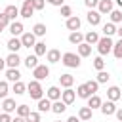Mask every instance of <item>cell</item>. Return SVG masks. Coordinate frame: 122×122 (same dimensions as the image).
<instances>
[{"mask_svg": "<svg viewBox=\"0 0 122 122\" xmlns=\"http://www.w3.org/2000/svg\"><path fill=\"white\" fill-rule=\"evenodd\" d=\"M46 59H48L50 63H59V61H61V51H59V50H50V51L46 53Z\"/></svg>", "mask_w": 122, "mask_h": 122, "instance_id": "obj_19", "label": "cell"}, {"mask_svg": "<svg viewBox=\"0 0 122 122\" xmlns=\"http://www.w3.org/2000/svg\"><path fill=\"white\" fill-rule=\"evenodd\" d=\"M101 103H103V101H101V97H99L97 93H93V95L88 99V107H90L92 111H93V109H101Z\"/></svg>", "mask_w": 122, "mask_h": 122, "instance_id": "obj_21", "label": "cell"}, {"mask_svg": "<svg viewBox=\"0 0 122 122\" xmlns=\"http://www.w3.org/2000/svg\"><path fill=\"white\" fill-rule=\"evenodd\" d=\"M6 78L10 80V82H19V78H21V72L17 71V69H8V72H6Z\"/></svg>", "mask_w": 122, "mask_h": 122, "instance_id": "obj_24", "label": "cell"}, {"mask_svg": "<svg viewBox=\"0 0 122 122\" xmlns=\"http://www.w3.org/2000/svg\"><path fill=\"white\" fill-rule=\"evenodd\" d=\"M116 32H118V36H120V38H122V25H120V27H118V29H116Z\"/></svg>", "mask_w": 122, "mask_h": 122, "instance_id": "obj_53", "label": "cell"}, {"mask_svg": "<svg viewBox=\"0 0 122 122\" xmlns=\"http://www.w3.org/2000/svg\"><path fill=\"white\" fill-rule=\"evenodd\" d=\"M27 122H42V120H40V112H34V111H32V112L27 116Z\"/></svg>", "mask_w": 122, "mask_h": 122, "instance_id": "obj_41", "label": "cell"}, {"mask_svg": "<svg viewBox=\"0 0 122 122\" xmlns=\"http://www.w3.org/2000/svg\"><path fill=\"white\" fill-rule=\"evenodd\" d=\"M0 122H11L10 114H8V112H0Z\"/></svg>", "mask_w": 122, "mask_h": 122, "instance_id": "obj_47", "label": "cell"}, {"mask_svg": "<svg viewBox=\"0 0 122 122\" xmlns=\"http://www.w3.org/2000/svg\"><path fill=\"white\" fill-rule=\"evenodd\" d=\"M97 11H99L101 15H103V13H111V11H112V0H99Z\"/></svg>", "mask_w": 122, "mask_h": 122, "instance_id": "obj_9", "label": "cell"}, {"mask_svg": "<svg viewBox=\"0 0 122 122\" xmlns=\"http://www.w3.org/2000/svg\"><path fill=\"white\" fill-rule=\"evenodd\" d=\"M2 30H4V27H2V25H0V32H2Z\"/></svg>", "mask_w": 122, "mask_h": 122, "instance_id": "obj_55", "label": "cell"}, {"mask_svg": "<svg viewBox=\"0 0 122 122\" xmlns=\"http://www.w3.org/2000/svg\"><path fill=\"white\" fill-rule=\"evenodd\" d=\"M32 11H34V8H32V0H25V2H23V8L19 10V15L25 17V19H29V17L32 15Z\"/></svg>", "mask_w": 122, "mask_h": 122, "instance_id": "obj_6", "label": "cell"}, {"mask_svg": "<svg viewBox=\"0 0 122 122\" xmlns=\"http://www.w3.org/2000/svg\"><path fill=\"white\" fill-rule=\"evenodd\" d=\"M57 122H59V120H57Z\"/></svg>", "mask_w": 122, "mask_h": 122, "instance_id": "obj_59", "label": "cell"}, {"mask_svg": "<svg viewBox=\"0 0 122 122\" xmlns=\"http://www.w3.org/2000/svg\"><path fill=\"white\" fill-rule=\"evenodd\" d=\"M25 65H27V69H29V71H30V69L34 71V69L38 67V55H29V57L25 59Z\"/></svg>", "mask_w": 122, "mask_h": 122, "instance_id": "obj_30", "label": "cell"}, {"mask_svg": "<svg viewBox=\"0 0 122 122\" xmlns=\"http://www.w3.org/2000/svg\"><path fill=\"white\" fill-rule=\"evenodd\" d=\"M61 15L67 17V19L72 17V10H71V6H63V8H61Z\"/></svg>", "mask_w": 122, "mask_h": 122, "instance_id": "obj_43", "label": "cell"}, {"mask_svg": "<svg viewBox=\"0 0 122 122\" xmlns=\"http://www.w3.org/2000/svg\"><path fill=\"white\" fill-rule=\"evenodd\" d=\"M61 90L57 88V86H51V88H48V99L50 101H59L61 99Z\"/></svg>", "mask_w": 122, "mask_h": 122, "instance_id": "obj_14", "label": "cell"}, {"mask_svg": "<svg viewBox=\"0 0 122 122\" xmlns=\"http://www.w3.org/2000/svg\"><path fill=\"white\" fill-rule=\"evenodd\" d=\"M11 122H27V118H23V116H15Z\"/></svg>", "mask_w": 122, "mask_h": 122, "instance_id": "obj_49", "label": "cell"}, {"mask_svg": "<svg viewBox=\"0 0 122 122\" xmlns=\"http://www.w3.org/2000/svg\"><path fill=\"white\" fill-rule=\"evenodd\" d=\"M122 21V11L120 10H112L111 11V23H120Z\"/></svg>", "mask_w": 122, "mask_h": 122, "instance_id": "obj_36", "label": "cell"}, {"mask_svg": "<svg viewBox=\"0 0 122 122\" xmlns=\"http://www.w3.org/2000/svg\"><path fill=\"white\" fill-rule=\"evenodd\" d=\"M44 4H46V0H32V8L34 10H44Z\"/></svg>", "mask_w": 122, "mask_h": 122, "instance_id": "obj_45", "label": "cell"}, {"mask_svg": "<svg viewBox=\"0 0 122 122\" xmlns=\"http://www.w3.org/2000/svg\"><path fill=\"white\" fill-rule=\"evenodd\" d=\"M25 90H27V86H25L21 80L13 84V93H15V95H23V93H25Z\"/></svg>", "mask_w": 122, "mask_h": 122, "instance_id": "obj_33", "label": "cell"}, {"mask_svg": "<svg viewBox=\"0 0 122 122\" xmlns=\"http://www.w3.org/2000/svg\"><path fill=\"white\" fill-rule=\"evenodd\" d=\"M84 42L90 44V46H92V44H97V42H99V34H97L95 30H90V32L84 34Z\"/></svg>", "mask_w": 122, "mask_h": 122, "instance_id": "obj_18", "label": "cell"}, {"mask_svg": "<svg viewBox=\"0 0 122 122\" xmlns=\"http://www.w3.org/2000/svg\"><path fill=\"white\" fill-rule=\"evenodd\" d=\"M27 92H29V95H30L32 99H36V101H40L42 95H44V90H42V86H40L38 80H30V82L27 84Z\"/></svg>", "mask_w": 122, "mask_h": 122, "instance_id": "obj_1", "label": "cell"}, {"mask_svg": "<svg viewBox=\"0 0 122 122\" xmlns=\"http://www.w3.org/2000/svg\"><path fill=\"white\" fill-rule=\"evenodd\" d=\"M46 2H50L51 6H57V8H63V2H65V0H46Z\"/></svg>", "mask_w": 122, "mask_h": 122, "instance_id": "obj_48", "label": "cell"}, {"mask_svg": "<svg viewBox=\"0 0 122 122\" xmlns=\"http://www.w3.org/2000/svg\"><path fill=\"white\" fill-rule=\"evenodd\" d=\"M84 4H86L90 10H93L95 6H99V0H84Z\"/></svg>", "mask_w": 122, "mask_h": 122, "instance_id": "obj_46", "label": "cell"}, {"mask_svg": "<svg viewBox=\"0 0 122 122\" xmlns=\"http://www.w3.org/2000/svg\"><path fill=\"white\" fill-rule=\"evenodd\" d=\"M80 23H82V21H80V17H78V15H72V17H69V19H67V29L74 32V30H78V29H80Z\"/></svg>", "mask_w": 122, "mask_h": 122, "instance_id": "obj_10", "label": "cell"}, {"mask_svg": "<svg viewBox=\"0 0 122 122\" xmlns=\"http://www.w3.org/2000/svg\"><path fill=\"white\" fill-rule=\"evenodd\" d=\"M101 112H103L105 116L114 114V112H116V105H114V101H105V103H101Z\"/></svg>", "mask_w": 122, "mask_h": 122, "instance_id": "obj_7", "label": "cell"}, {"mask_svg": "<svg viewBox=\"0 0 122 122\" xmlns=\"http://www.w3.org/2000/svg\"><path fill=\"white\" fill-rule=\"evenodd\" d=\"M44 53H48V51H46V44H44V42H36V46H34V55H44Z\"/></svg>", "mask_w": 122, "mask_h": 122, "instance_id": "obj_37", "label": "cell"}, {"mask_svg": "<svg viewBox=\"0 0 122 122\" xmlns=\"http://www.w3.org/2000/svg\"><path fill=\"white\" fill-rule=\"evenodd\" d=\"M78 118L84 120V122L92 120V109H90V107H82V109L78 111Z\"/></svg>", "mask_w": 122, "mask_h": 122, "instance_id": "obj_28", "label": "cell"}, {"mask_svg": "<svg viewBox=\"0 0 122 122\" xmlns=\"http://www.w3.org/2000/svg\"><path fill=\"white\" fill-rule=\"evenodd\" d=\"M48 111H51V101L46 97H42L40 101H38V112H48Z\"/></svg>", "mask_w": 122, "mask_h": 122, "instance_id": "obj_25", "label": "cell"}, {"mask_svg": "<svg viewBox=\"0 0 122 122\" xmlns=\"http://www.w3.org/2000/svg\"><path fill=\"white\" fill-rule=\"evenodd\" d=\"M86 19H88V23H90V25H99V23H101V13H99V11H95V10H90Z\"/></svg>", "mask_w": 122, "mask_h": 122, "instance_id": "obj_13", "label": "cell"}, {"mask_svg": "<svg viewBox=\"0 0 122 122\" xmlns=\"http://www.w3.org/2000/svg\"><path fill=\"white\" fill-rule=\"evenodd\" d=\"M69 42L78 46V44H82V42H84V34H82V32H78V30H74V32H71V34H69Z\"/></svg>", "mask_w": 122, "mask_h": 122, "instance_id": "obj_22", "label": "cell"}, {"mask_svg": "<svg viewBox=\"0 0 122 122\" xmlns=\"http://www.w3.org/2000/svg\"><path fill=\"white\" fill-rule=\"evenodd\" d=\"M120 95H122V92H120V88H116V86H111V88L107 90L109 101H116V99H120Z\"/></svg>", "mask_w": 122, "mask_h": 122, "instance_id": "obj_17", "label": "cell"}, {"mask_svg": "<svg viewBox=\"0 0 122 122\" xmlns=\"http://www.w3.org/2000/svg\"><path fill=\"white\" fill-rule=\"evenodd\" d=\"M65 109H67V105L59 99V101H51V112H55V114H61V112H65Z\"/></svg>", "mask_w": 122, "mask_h": 122, "instance_id": "obj_26", "label": "cell"}, {"mask_svg": "<svg viewBox=\"0 0 122 122\" xmlns=\"http://www.w3.org/2000/svg\"><path fill=\"white\" fill-rule=\"evenodd\" d=\"M112 48H114V42L111 40V36L99 38V42H97V51H99V55H107L109 51H112Z\"/></svg>", "mask_w": 122, "mask_h": 122, "instance_id": "obj_3", "label": "cell"}, {"mask_svg": "<svg viewBox=\"0 0 122 122\" xmlns=\"http://www.w3.org/2000/svg\"><path fill=\"white\" fill-rule=\"evenodd\" d=\"M10 32H11L13 36H19V34H23V23H19V21H13V23L10 25Z\"/></svg>", "mask_w": 122, "mask_h": 122, "instance_id": "obj_27", "label": "cell"}, {"mask_svg": "<svg viewBox=\"0 0 122 122\" xmlns=\"http://www.w3.org/2000/svg\"><path fill=\"white\" fill-rule=\"evenodd\" d=\"M21 48H23V44H21V38L13 36V38H10V40H8V50H10L11 53H17V50H21Z\"/></svg>", "mask_w": 122, "mask_h": 122, "instance_id": "obj_8", "label": "cell"}, {"mask_svg": "<svg viewBox=\"0 0 122 122\" xmlns=\"http://www.w3.org/2000/svg\"><path fill=\"white\" fill-rule=\"evenodd\" d=\"M21 44H23V48H34L36 46V36L32 32H23L21 34Z\"/></svg>", "mask_w": 122, "mask_h": 122, "instance_id": "obj_5", "label": "cell"}, {"mask_svg": "<svg viewBox=\"0 0 122 122\" xmlns=\"http://www.w3.org/2000/svg\"><path fill=\"white\" fill-rule=\"evenodd\" d=\"M32 76H34V80H44V78H48L50 76V69L46 67V65H38L34 71H32Z\"/></svg>", "mask_w": 122, "mask_h": 122, "instance_id": "obj_4", "label": "cell"}, {"mask_svg": "<svg viewBox=\"0 0 122 122\" xmlns=\"http://www.w3.org/2000/svg\"><path fill=\"white\" fill-rule=\"evenodd\" d=\"M109 78H111V74H109L107 71H99V72H97V82H99V84H103V82H107Z\"/></svg>", "mask_w": 122, "mask_h": 122, "instance_id": "obj_38", "label": "cell"}, {"mask_svg": "<svg viewBox=\"0 0 122 122\" xmlns=\"http://www.w3.org/2000/svg\"><path fill=\"white\" fill-rule=\"evenodd\" d=\"M30 112H32V111H30V107H27V105H19V107H17V116H23V118H27Z\"/></svg>", "mask_w": 122, "mask_h": 122, "instance_id": "obj_34", "label": "cell"}, {"mask_svg": "<svg viewBox=\"0 0 122 122\" xmlns=\"http://www.w3.org/2000/svg\"><path fill=\"white\" fill-rule=\"evenodd\" d=\"M86 86H88V90H90L92 93H95V92H97V88H99V82H97V80H88V82H86Z\"/></svg>", "mask_w": 122, "mask_h": 122, "instance_id": "obj_40", "label": "cell"}, {"mask_svg": "<svg viewBox=\"0 0 122 122\" xmlns=\"http://www.w3.org/2000/svg\"><path fill=\"white\" fill-rule=\"evenodd\" d=\"M8 82H0V97L2 99H6V95H8Z\"/></svg>", "mask_w": 122, "mask_h": 122, "instance_id": "obj_42", "label": "cell"}, {"mask_svg": "<svg viewBox=\"0 0 122 122\" xmlns=\"http://www.w3.org/2000/svg\"><path fill=\"white\" fill-rule=\"evenodd\" d=\"M21 2H25V0H21Z\"/></svg>", "mask_w": 122, "mask_h": 122, "instance_id": "obj_57", "label": "cell"}, {"mask_svg": "<svg viewBox=\"0 0 122 122\" xmlns=\"http://www.w3.org/2000/svg\"><path fill=\"white\" fill-rule=\"evenodd\" d=\"M67 122H80V118H76V116H69Z\"/></svg>", "mask_w": 122, "mask_h": 122, "instance_id": "obj_51", "label": "cell"}, {"mask_svg": "<svg viewBox=\"0 0 122 122\" xmlns=\"http://www.w3.org/2000/svg\"><path fill=\"white\" fill-rule=\"evenodd\" d=\"M59 82H61V86L67 90V88H71V86L74 84V76H72V74H61V76H59Z\"/></svg>", "mask_w": 122, "mask_h": 122, "instance_id": "obj_20", "label": "cell"}, {"mask_svg": "<svg viewBox=\"0 0 122 122\" xmlns=\"http://www.w3.org/2000/svg\"><path fill=\"white\" fill-rule=\"evenodd\" d=\"M0 25H2V27H4V29H6V27H10V25H11V23H10V17H8V15H6V13H0Z\"/></svg>", "mask_w": 122, "mask_h": 122, "instance_id": "obj_44", "label": "cell"}, {"mask_svg": "<svg viewBox=\"0 0 122 122\" xmlns=\"http://www.w3.org/2000/svg\"><path fill=\"white\" fill-rule=\"evenodd\" d=\"M88 122H92V120H88Z\"/></svg>", "mask_w": 122, "mask_h": 122, "instance_id": "obj_56", "label": "cell"}, {"mask_svg": "<svg viewBox=\"0 0 122 122\" xmlns=\"http://www.w3.org/2000/svg\"><path fill=\"white\" fill-rule=\"evenodd\" d=\"M4 13L10 17V21H15V17L19 15V10H17V6H8V8L4 10Z\"/></svg>", "mask_w": 122, "mask_h": 122, "instance_id": "obj_29", "label": "cell"}, {"mask_svg": "<svg viewBox=\"0 0 122 122\" xmlns=\"http://www.w3.org/2000/svg\"><path fill=\"white\" fill-rule=\"evenodd\" d=\"M114 32H116L114 23H107V25H103V34H105V36H112Z\"/></svg>", "mask_w": 122, "mask_h": 122, "instance_id": "obj_32", "label": "cell"}, {"mask_svg": "<svg viewBox=\"0 0 122 122\" xmlns=\"http://www.w3.org/2000/svg\"><path fill=\"white\" fill-rule=\"evenodd\" d=\"M61 59H63V65L69 67V69H78V67H80V55H78V53L67 51V53H63Z\"/></svg>", "mask_w": 122, "mask_h": 122, "instance_id": "obj_2", "label": "cell"}, {"mask_svg": "<svg viewBox=\"0 0 122 122\" xmlns=\"http://www.w3.org/2000/svg\"><path fill=\"white\" fill-rule=\"evenodd\" d=\"M76 95H78V97H82V99H90L93 93L88 90V86H86V84H80V86L76 88Z\"/></svg>", "mask_w": 122, "mask_h": 122, "instance_id": "obj_16", "label": "cell"}, {"mask_svg": "<svg viewBox=\"0 0 122 122\" xmlns=\"http://www.w3.org/2000/svg\"><path fill=\"white\" fill-rule=\"evenodd\" d=\"M17 107H19V105H15V101L10 99V97H6L4 103H2V109H4V112H8V114L13 112V111H17Z\"/></svg>", "mask_w": 122, "mask_h": 122, "instance_id": "obj_15", "label": "cell"}, {"mask_svg": "<svg viewBox=\"0 0 122 122\" xmlns=\"http://www.w3.org/2000/svg\"><path fill=\"white\" fill-rule=\"evenodd\" d=\"M114 114H116V118L122 122V109H116V112H114Z\"/></svg>", "mask_w": 122, "mask_h": 122, "instance_id": "obj_50", "label": "cell"}, {"mask_svg": "<svg viewBox=\"0 0 122 122\" xmlns=\"http://www.w3.org/2000/svg\"><path fill=\"white\" fill-rule=\"evenodd\" d=\"M116 4H118V6H120V8H122V0H116Z\"/></svg>", "mask_w": 122, "mask_h": 122, "instance_id": "obj_54", "label": "cell"}, {"mask_svg": "<svg viewBox=\"0 0 122 122\" xmlns=\"http://www.w3.org/2000/svg\"><path fill=\"white\" fill-rule=\"evenodd\" d=\"M19 63H21V57H19L17 53H10V55L6 57V65H8L10 69H17Z\"/></svg>", "mask_w": 122, "mask_h": 122, "instance_id": "obj_11", "label": "cell"}, {"mask_svg": "<svg viewBox=\"0 0 122 122\" xmlns=\"http://www.w3.org/2000/svg\"><path fill=\"white\" fill-rule=\"evenodd\" d=\"M120 92H122V90H120Z\"/></svg>", "mask_w": 122, "mask_h": 122, "instance_id": "obj_58", "label": "cell"}, {"mask_svg": "<svg viewBox=\"0 0 122 122\" xmlns=\"http://www.w3.org/2000/svg\"><path fill=\"white\" fill-rule=\"evenodd\" d=\"M76 48H78V55H80V57H88V55L92 53V46H90V44H86V42L78 44Z\"/></svg>", "mask_w": 122, "mask_h": 122, "instance_id": "obj_23", "label": "cell"}, {"mask_svg": "<svg viewBox=\"0 0 122 122\" xmlns=\"http://www.w3.org/2000/svg\"><path fill=\"white\" fill-rule=\"evenodd\" d=\"M112 53H114V57L116 59H122V38L114 44V48H112Z\"/></svg>", "mask_w": 122, "mask_h": 122, "instance_id": "obj_35", "label": "cell"}, {"mask_svg": "<svg viewBox=\"0 0 122 122\" xmlns=\"http://www.w3.org/2000/svg\"><path fill=\"white\" fill-rule=\"evenodd\" d=\"M46 30H48V29H46V25H44V23H36V25H34V29H32V34H34V36H44V34H46Z\"/></svg>", "mask_w": 122, "mask_h": 122, "instance_id": "obj_31", "label": "cell"}, {"mask_svg": "<svg viewBox=\"0 0 122 122\" xmlns=\"http://www.w3.org/2000/svg\"><path fill=\"white\" fill-rule=\"evenodd\" d=\"M93 67H95V71H103V69H105L103 57H95V59H93Z\"/></svg>", "mask_w": 122, "mask_h": 122, "instance_id": "obj_39", "label": "cell"}, {"mask_svg": "<svg viewBox=\"0 0 122 122\" xmlns=\"http://www.w3.org/2000/svg\"><path fill=\"white\" fill-rule=\"evenodd\" d=\"M4 67H6V59H2V57H0V71H2Z\"/></svg>", "mask_w": 122, "mask_h": 122, "instance_id": "obj_52", "label": "cell"}, {"mask_svg": "<svg viewBox=\"0 0 122 122\" xmlns=\"http://www.w3.org/2000/svg\"><path fill=\"white\" fill-rule=\"evenodd\" d=\"M74 97H76V93H74V90H71V88H67V90L61 93V101H63L65 105H71V103L74 101Z\"/></svg>", "mask_w": 122, "mask_h": 122, "instance_id": "obj_12", "label": "cell"}]
</instances>
